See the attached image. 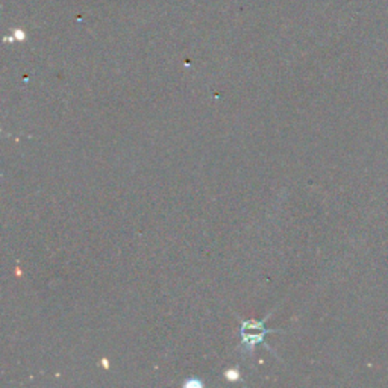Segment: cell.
Segmentation results:
<instances>
[{"label":"cell","instance_id":"cell-2","mask_svg":"<svg viewBox=\"0 0 388 388\" xmlns=\"http://www.w3.org/2000/svg\"><path fill=\"white\" fill-rule=\"evenodd\" d=\"M226 378L229 379V381H237V379L240 378V375H239V371H235V370H228Z\"/></svg>","mask_w":388,"mask_h":388},{"label":"cell","instance_id":"cell-1","mask_svg":"<svg viewBox=\"0 0 388 388\" xmlns=\"http://www.w3.org/2000/svg\"><path fill=\"white\" fill-rule=\"evenodd\" d=\"M268 332H272V331L264 328V320L263 322H255V320L244 322L241 324V343L250 352L257 344L264 342V337H266V334H268Z\"/></svg>","mask_w":388,"mask_h":388}]
</instances>
